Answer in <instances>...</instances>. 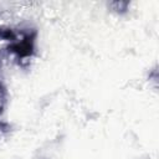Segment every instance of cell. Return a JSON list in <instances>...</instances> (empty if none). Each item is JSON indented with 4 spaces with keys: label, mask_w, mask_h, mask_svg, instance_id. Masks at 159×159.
<instances>
[{
    "label": "cell",
    "mask_w": 159,
    "mask_h": 159,
    "mask_svg": "<svg viewBox=\"0 0 159 159\" xmlns=\"http://www.w3.org/2000/svg\"><path fill=\"white\" fill-rule=\"evenodd\" d=\"M15 34L10 30H1L0 27V39H4V40H15Z\"/></svg>",
    "instance_id": "obj_2"
},
{
    "label": "cell",
    "mask_w": 159,
    "mask_h": 159,
    "mask_svg": "<svg viewBox=\"0 0 159 159\" xmlns=\"http://www.w3.org/2000/svg\"><path fill=\"white\" fill-rule=\"evenodd\" d=\"M34 42H35V32L27 34L20 41H15L9 46V51L15 53L17 58H26L34 53Z\"/></svg>",
    "instance_id": "obj_1"
}]
</instances>
